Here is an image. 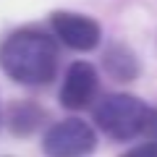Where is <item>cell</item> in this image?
Returning a JSON list of instances; mask_svg holds the SVG:
<instances>
[{"label": "cell", "instance_id": "8992f818", "mask_svg": "<svg viewBox=\"0 0 157 157\" xmlns=\"http://www.w3.org/2000/svg\"><path fill=\"white\" fill-rule=\"evenodd\" d=\"M107 68L115 73L118 78H131L136 73V66H134V58L123 50H110L107 52Z\"/></svg>", "mask_w": 157, "mask_h": 157}, {"label": "cell", "instance_id": "6da1fadb", "mask_svg": "<svg viewBox=\"0 0 157 157\" xmlns=\"http://www.w3.org/2000/svg\"><path fill=\"white\" fill-rule=\"evenodd\" d=\"M0 66L18 84L39 86L55 76L58 47L42 32H16L0 47Z\"/></svg>", "mask_w": 157, "mask_h": 157}, {"label": "cell", "instance_id": "3957f363", "mask_svg": "<svg viewBox=\"0 0 157 157\" xmlns=\"http://www.w3.org/2000/svg\"><path fill=\"white\" fill-rule=\"evenodd\" d=\"M97 144V136L84 121L68 118L45 134L42 149L47 157H86Z\"/></svg>", "mask_w": 157, "mask_h": 157}, {"label": "cell", "instance_id": "277c9868", "mask_svg": "<svg viewBox=\"0 0 157 157\" xmlns=\"http://www.w3.org/2000/svg\"><path fill=\"white\" fill-rule=\"evenodd\" d=\"M52 29L60 37V42H66L71 50L86 52L100 45V24L78 13H55Z\"/></svg>", "mask_w": 157, "mask_h": 157}, {"label": "cell", "instance_id": "5b68a950", "mask_svg": "<svg viewBox=\"0 0 157 157\" xmlns=\"http://www.w3.org/2000/svg\"><path fill=\"white\" fill-rule=\"evenodd\" d=\"M97 94V73L89 63H73L66 71V81L60 89V102L68 110H81L86 107Z\"/></svg>", "mask_w": 157, "mask_h": 157}, {"label": "cell", "instance_id": "7a4b0ae2", "mask_svg": "<svg viewBox=\"0 0 157 157\" xmlns=\"http://www.w3.org/2000/svg\"><path fill=\"white\" fill-rule=\"evenodd\" d=\"M149 107L131 94H110L94 107V121L113 139H134L141 134Z\"/></svg>", "mask_w": 157, "mask_h": 157}, {"label": "cell", "instance_id": "ba28073f", "mask_svg": "<svg viewBox=\"0 0 157 157\" xmlns=\"http://www.w3.org/2000/svg\"><path fill=\"white\" fill-rule=\"evenodd\" d=\"M123 157H157V144H141V147H134L131 152H126Z\"/></svg>", "mask_w": 157, "mask_h": 157}, {"label": "cell", "instance_id": "52a82bcc", "mask_svg": "<svg viewBox=\"0 0 157 157\" xmlns=\"http://www.w3.org/2000/svg\"><path fill=\"white\" fill-rule=\"evenodd\" d=\"M141 136H144L149 144H157V107L155 110H147V118H144V126H141Z\"/></svg>", "mask_w": 157, "mask_h": 157}]
</instances>
